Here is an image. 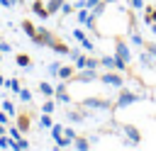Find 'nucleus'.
I'll use <instances>...</instances> for the list:
<instances>
[{"mask_svg":"<svg viewBox=\"0 0 156 151\" xmlns=\"http://www.w3.org/2000/svg\"><path fill=\"white\" fill-rule=\"evenodd\" d=\"M134 102H139V93L127 90V88H119V93H117V97H115V110L129 107V105H134Z\"/></svg>","mask_w":156,"mask_h":151,"instance_id":"obj_1","label":"nucleus"},{"mask_svg":"<svg viewBox=\"0 0 156 151\" xmlns=\"http://www.w3.org/2000/svg\"><path fill=\"white\" fill-rule=\"evenodd\" d=\"M80 105L88 107V110H115V100H110V97H98V95L80 100Z\"/></svg>","mask_w":156,"mask_h":151,"instance_id":"obj_2","label":"nucleus"},{"mask_svg":"<svg viewBox=\"0 0 156 151\" xmlns=\"http://www.w3.org/2000/svg\"><path fill=\"white\" fill-rule=\"evenodd\" d=\"M112 54H115L117 58H122L124 63H132V49L127 46V41H124L122 37H115V39H112Z\"/></svg>","mask_w":156,"mask_h":151,"instance_id":"obj_3","label":"nucleus"},{"mask_svg":"<svg viewBox=\"0 0 156 151\" xmlns=\"http://www.w3.org/2000/svg\"><path fill=\"white\" fill-rule=\"evenodd\" d=\"M100 83L119 90V88H124V76H122V71H105V73H100Z\"/></svg>","mask_w":156,"mask_h":151,"instance_id":"obj_4","label":"nucleus"},{"mask_svg":"<svg viewBox=\"0 0 156 151\" xmlns=\"http://www.w3.org/2000/svg\"><path fill=\"white\" fill-rule=\"evenodd\" d=\"M51 136H54V146L56 149H66V146H73V141L66 136L63 132V124H54L51 127Z\"/></svg>","mask_w":156,"mask_h":151,"instance_id":"obj_5","label":"nucleus"},{"mask_svg":"<svg viewBox=\"0 0 156 151\" xmlns=\"http://www.w3.org/2000/svg\"><path fill=\"white\" fill-rule=\"evenodd\" d=\"M73 61H76V68H100V58H95V56L78 54Z\"/></svg>","mask_w":156,"mask_h":151,"instance_id":"obj_6","label":"nucleus"},{"mask_svg":"<svg viewBox=\"0 0 156 151\" xmlns=\"http://www.w3.org/2000/svg\"><path fill=\"white\" fill-rule=\"evenodd\" d=\"M49 49H51V51H56V54H63V56H68V54H71V46H68L63 39H58L56 34H54V37H51V41H49Z\"/></svg>","mask_w":156,"mask_h":151,"instance_id":"obj_7","label":"nucleus"},{"mask_svg":"<svg viewBox=\"0 0 156 151\" xmlns=\"http://www.w3.org/2000/svg\"><path fill=\"white\" fill-rule=\"evenodd\" d=\"M54 97H56L58 102H63V105H68V102H71V93H68V80H61V83L56 85V93H54Z\"/></svg>","mask_w":156,"mask_h":151,"instance_id":"obj_8","label":"nucleus"},{"mask_svg":"<svg viewBox=\"0 0 156 151\" xmlns=\"http://www.w3.org/2000/svg\"><path fill=\"white\" fill-rule=\"evenodd\" d=\"M122 132L127 134V139H129V146H139V141H141V132H139L134 124H124V127H122Z\"/></svg>","mask_w":156,"mask_h":151,"instance_id":"obj_9","label":"nucleus"},{"mask_svg":"<svg viewBox=\"0 0 156 151\" xmlns=\"http://www.w3.org/2000/svg\"><path fill=\"white\" fill-rule=\"evenodd\" d=\"M51 37H54V32H49L46 27H39L37 29V37L32 39L37 46H49V41H51Z\"/></svg>","mask_w":156,"mask_h":151,"instance_id":"obj_10","label":"nucleus"},{"mask_svg":"<svg viewBox=\"0 0 156 151\" xmlns=\"http://www.w3.org/2000/svg\"><path fill=\"white\" fill-rule=\"evenodd\" d=\"M15 119H17L15 124L20 127V132H22V134H27V132H29V127H32V114L22 110V112H17V117H15Z\"/></svg>","mask_w":156,"mask_h":151,"instance_id":"obj_11","label":"nucleus"},{"mask_svg":"<svg viewBox=\"0 0 156 151\" xmlns=\"http://www.w3.org/2000/svg\"><path fill=\"white\" fill-rule=\"evenodd\" d=\"M73 37H76V39L80 41V46H83L85 51H93V49H95V44H93V41L88 39V34H85L83 29H78V27H76V29H73Z\"/></svg>","mask_w":156,"mask_h":151,"instance_id":"obj_12","label":"nucleus"},{"mask_svg":"<svg viewBox=\"0 0 156 151\" xmlns=\"http://www.w3.org/2000/svg\"><path fill=\"white\" fill-rule=\"evenodd\" d=\"M32 12L39 15L41 19H49V17H51L49 10H46V0H34V2H32Z\"/></svg>","mask_w":156,"mask_h":151,"instance_id":"obj_13","label":"nucleus"},{"mask_svg":"<svg viewBox=\"0 0 156 151\" xmlns=\"http://www.w3.org/2000/svg\"><path fill=\"white\" fill-rule=\"evenodd\" d=\"M139 63H141L144 68H156V58H154V56H151V54H149L146 49H144V51L139 54Z\"/></svg>","mask_w":156,"mask_h":151,"instance_id":"obj_14","label":"nucleus"},{"mask_svg":"<svg viewBox=\"0 0 156 151\" xmlns=\"http://www.w3.org/2000/svg\"><path fill=\"white\" fill-rule=\"evenodd\" d=\"M73 73H76V63H73V66H61V68H58V78H61V80H71Z\"/></svg>","mask_w":156,"mask_h":151,"instance_id":"obj_15","label":"nucleus"},{"mask_svg":"<svg viewBox=\"0 0 156 151\" xmlns=\"http://www.w3.org/2000/svg\"><path fill=\"white\" fill-rule=\"evenodd\" d=\"M144 22L146 24H154L156 22V5H146L144 7Z\"/></svg>","mask_w":156,"mask_h":151,"instance_id":"obj_16","label":"nucleus"},{"mask_svg":"<svg viewBox=\"0 0 156 151\" xmlns=\"http://www.w3.org/2000/svg\"><path fill=\"white\" fill-rule=\"evenodd\" d=\"M22 32H24L29 39H34V37H37V27H34V22H29V19H22Z\"/></svg>","mask_w":156,"mask_h":151,"instance_id":"obj_17","label":"nucleus"},{"mask_svg":"<svg viewBox=\"0 0 156 151\" xmlns=\"http://www.w3.org/2000/svg\"><path fill=\"white\" fill-rule=\"evenodd\" d=\"M39 93H41L44 97H54V93H56V88H54L51 83H46V80H41V83H39Z\"/></svg>","mask_w":156,"mask_h":151,"instance_id":"obj_18","label":"nucleus"},{"mask_svg":"<svg viewBox=\"0 0 156 151\" xmlns=\"http://www.w3.org/2000/svg\"><path fill=\"white\" fill-rule=\"evenodd\" d=\"M73 146H76V149H80V151H85V149H90L93 144H90V139H88V136H78V134H76Z\"/></svg>","mask_w":156,"mask_h":151,"instance_id":"obj_19","label":"nucleus"},{"mask_svg":"<svg viewBox=\"0 0 156 151\" xmlns=\"http://www.w3.org/2000/svg\"><path fill=\"white\" fill-rule=\"evenodd\" d=\"M66 0H46V10H49V15H56V12H61V5H63Z\"/></svg>","mask_w":156,"mask_h":151,"instance_id":"obj_20","label":"nucleus"},{"mask_svg":"<svg viewBox=\"0 0 156 151\" xmlns=\"http://www.w3.org/2000/svg\"><path fill=\"white\" fill-rule=\"evenodd\" d=\"M15 61H17V66H22V68H32V58H29V54H17Z\"/></svg>","mask_w":156,"mask_h":151,"instance_id":"obj_21","label":"nucleus"},{"mask_svg":"<svg viewBox=\"0 0 156 151\" xmlns=\"http://www.w3.org/2000/svg\"><path fill=\"white\" fill-rule=\"evenodd\" d=\"M39 127H41V129H51V127H54V119H51L49 112H41V117H39Z\"/></svg>","mask_w":156,"mask_h":151,"instance_id":"obj_22","label":"nucleus"},{"mask_svg":"<svg viewBox=\"0 0 156 151\" xmlns=\"http://www.w3.org/2000/svg\"><path fill=\"white\" fill-rule=\"evenodd\" d=\"M0 149H15V139L5 132V134H0Z\"/></svg>","mask_w":156,"mask_h":151,"instance_id":"obj_23","label":"nucleus"},{"mask_svg":"<svg viewBox=\"0 0 156 151\" xmlns=\"http://www.w3.org/2000/svg\"><path fill=\"white\" fill-rule=\"evenodd\" d=\"M5 85H7L12 93H20V90H22V80H20V78H10V80H5Z\"/></svg>","mask_w":156,"mask_h":151,"instance_id":"obj_24","label":"nucleus"},{"mask_svg":"<svg viewBox=\"0 0 156 151\" xmlns=\"http://www.w3.org/2000/svg\"><path fill=\"white\" fill-rule=\"evenodd\" d=\"M129 34H132L129 39H132V44H134V46H144V44H146V41H144V37H141V34H139L136 29H132Z\"/></svg>","mask_w":156,"mask_h":151,"instance_id":"obj_25","label":"nucleus"},{"mask_svg":"<svg viewBox=\"0 0 156 151\" xmlns=\"http://www.w3.org/2000/svg\"><path fill=\"white\" fill-rule=\"evenodd\" d=\"M71 12H76V5H73V2H68V0H66V2H63V5H61V15H63V17H66V15H71Z\"/></svg>","mask_w":156,"mask_h":151,"instance_id":"obj_26","label":"nucleus"},{"mask_svg":"<svg viewBox=\"0 0 156 151\" xmlns=\"http://www.w3.org/2000/svg\"><path fill=\"white\" fill-rule=\"evenodd\" d=\"M54 110H56V102H54V100H51V97H46V102H44V105H41V112H49V114H51V112H54Z\"/></svg>","mask_w":156,"mask_h":151,"instance_id":"obj_27","label":"nucleus"},{"mask_svg":"<svg viewBox=\"0 0 156 151\" xmlns=\"http://www.w3.org/2000/svg\"><path fill=\"white\" fill-rule=\"evenodd\" d=\"M2 110H5L10 117H12V114H17V112H15V105H12L10 100H2Z\"/></svg>","mask_w":156,"mask_h":151,"instance_id":"obj_28","label":"nucleus"},{"mask_svg":"<svg viewBox=\"0 0 156 151\" xmlns=\"http://www.w3.org/2000/svg\"><path fill=\"white\" fill-rule=\"evenodd\" d=\"M17 95H20V97H22V102H32V93H29V90H27V88H22V90H20V93H17Z\"/></svg>","mask_w":156,"mask_h":151,"instance_id":"obj_29","label":"nucleus"},{"mask_svg":"<svg viewBox=\"0 0 156 151\" xmlns=\"http://www.w3.org/2000/svg\"><path fill=\"white\" fill-rule=\"evenodd\" d=\"M58 68H61V63H58V61L49 63V73H51V76H58Z\"/></svg>","mask_w":156,"mask_h":151,"instance_id":"obj_30","label":"nucleus"},{"mask_svg":"<svg viewBox=\"0 0 156 151\" xmlns=\"http://www.w3.org/2000/svg\"><path fill=\"white\" fill-rule=\"evenodd\" d=\"M15 149H29V141L27 139H17L15 141Z\"/></svg>","mask_w":156,"mask_h":151,"instance_id":"obj_31","label":"nucleus"},{"mask_svg":"<svg viewBox=\"0 0 156 151\" xmlns=\"http://www.w3.org/2000/svg\"><path fill=\"white\" fill-rule=\"evenodd\" d=\"M129 2V7L132 10H139V7H144V0H127Z\"/></svg>","mask_w":156,"mask_h":151,"instance_id":"obj_32","label":"nucleus"},{"mask_svg":"<svg viewBox=\"0 0 156 151\" xmlns=\"http://www.w3.org/2000/svg\"><path fill=\"white\" fill-rule=\"evenodd\" d=\"M144 49H146V51H149V54H151V56L156 58V44H151V41H146V44H144Z\"/></svg>","mask_w":156,"mask_h":151,"instance_id":"obj_33","label":"nucleus"},{"mask_svg":"<svg viewBox=\"0 0 156 151\" xmlns=\"http://www.w3.org/2000/svg\"><path fill=\"white\" fill-rule=\"evenodd\" d=\"M12 46L7 44V41H2V37H0V54H5V51H10Z\"/></svg>","mask_w":156,"mask_h":151,"instance_id":"obj_34","label":"nucleus"},{"mask_svg":"<svg viewBox=\"0 0 156 151\" xmlns=\"http://www.w3.org/2000/svg\"><path fill=\"white\" fill-rule=\"evenodd\" d=\"M0 124H10V117H7V112H5V110L0 112Z\"/></svg>","mask_w":156,"mask_h":151,"instance_id":"obj_35","label":"nucleus"},{"mask_svg":"<svg viewBox=\"0 0 156 151\" xmlns=\"http://www.w3.org/2000/svg\"><path fill=\"white\" fill-rule=\"evenodd\" d=\"M0 5H2V7H10L12 2H10V0H0Z\"/></svg>","mask_w":156,"mask_h":151,"instance_id":"obj_36","label":"nucleus"},{"mask_svg":"<svg viewBox=\"0 0 156 151\" xmlns=\"http://www.w3.org/2000/svg\"><path fill=\"white\" fill-rule=\"evenodd\" d=\"M102 2H107V5H117L119 0H102Z\"/></svg>","mask_w":156,"mask_h":151,"instance_id":"obj_37","label":"nucleus"},{"mask_svg":"<svg viewBox=\"0 0 156 151\" xmlns=\"http://www.w3.org/2000/svg\"><path fill=\"white\" fill-rule=\"evenodd\" d=\"M7 132V124H0V134H5Z\"/></svg>","mask_w":156,"mask_h":151,"instance_id":"obj_38","label":"nucleus"},{"mask_svg":"<svg viewBox=\"0 0 156 151\" xmlns=\"http://www.w3.org/2000/svg\"><path fill=\"white\" fill-rule=\"evenodd\" d=\"M2 85H5V78H0V88H2Z\"/></svg>","mask_w":156,"mask_h":151,"instance_id":"obj_39","label":"nucleus"},{"mask_svg":"<svg viewBox=\"0 0 156 151\" xmlns=\"http://www.w3.org/2000/svg\"><path fill=\"white\" fill-rule=\"evenodd\" d=\"M10 2H12V5H15V2H24V0H10Z\"/></svg>","mask_w":156,"mask_h":151,"instance_id":"obj_40","label":"nucleus"},{"mask_svg":"<svg viewBox=\"0 0 156 151\" xmlns=\"http://www.w3.org/2000/svg\"><path fill=\"white\" fill-rule=\"evenodd\" d=\"M0 58H2V56H0Z\"/></svg>","mask_w":156,"mask_h":151,"instance_id":"obj_41","label":"nucleus"}]
</instances>
